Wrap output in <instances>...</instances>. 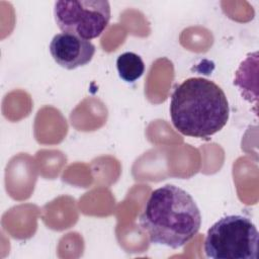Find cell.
Listing matches in <instances>:
<instances>
[{
  "label": "cell",
  "instance_id": "cell-1",
  "mask_svg": "<svg viewBox=\"0 0 259 259\" xmlns=\"http://www.w3.org/2000/svg\"><path fill=\"white\" fill-rule=\"evenodd\" d=\"M139 223L151 243L178 249L198 233L201 214L187 191L166 184L151 192Z\"/></svg>",
  "mask_w": 259,
  "mask_h": 259
},
{
  "label": "cell",
  "instance_id": "cell-2",
  "mask_svg": "<svg viewBox=\"0 0 259 259\" xmlns=\"http://www.w3.org/2000/svg\"><path fill=\"white\" fill-rule=\"evenodd\" d=\"M169 110L171 121L180 134L199 139L220 132L230 115L224 90L201 77L188 78L174 89Z\"/></svg>",
  "mask_w": 259,
  "mask_h": 259
},
{
  "label": "cell",
  "instance_id": "cell-3",
  "mask_svg": "<svg viewBox=\"0 0 259 259\" xmlns=\"http://www.w3.org/2000/svg\"><path fill=\"white\" fill-rule=\"evenodd\" d=\"M259 234L253 222L232 214L220 219L207 231L204 253L213 259H256Z\"/></svg>",
  "mask_w": 259,
  "mask_h": 259
},
{
  "label": "cell",
  "instance_id": "cell-4",
  "mask_svg": "<svg viewBox=\"0 0 259 259\" xmlns=\"http://www.w3.org/2000/svg\"><path fill=\"white\" fill-rule=\"evenodd\" d=\"M54 14L62 32L90 40L105 30L111 10L106 0H61L55 3Z\"/></svg>",
  "mask_w": 259,
  "mask_h": 259
},
{
  "label": "cell",
  "instance_id": "cell-5",
  "mask_svg": "<svg viewBox=\"0 0 259 259\" xmlns=\"http://www.w3.org/2000/svg\"><path fill=\"white\" fill-rule=\"evenodd\" d=\"M50 53L61 67L74 70L91 62L95 54V47L87 39L71 33L61 32L51 40Z\"/></svg>",
  "mask_w": 259,
  "mask_h": 259
},
{
  "label": "cell",
  "instance_id": "cell-6",
  "mask_svg": "<svg viewBox=\"0 0 259 259\" xmlns=\"http://www.w3.org/2000/svg\"><path fill=\"white\" fill-rule=\"evenodd\" d=\"M116 68L119 77L125 82H135L145 72V64L142 58L133 53L125 52L116 59Z\"/></svg>",
  "mask_w": 259,
  "mask_h": 259
}]
</instances>
